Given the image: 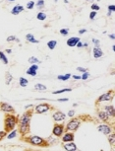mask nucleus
Listing matches in <instances>:
<instances>
[{
  "label": "nucleus",
  "instance_id": "f257e3e1",
  "mask_svg": "<svg viewBox=\"0 0 115 151\" xmlns=\"http://www.w3.org/2000/svg\"><path fill=\"white\" fill-rule=\"evenodd\" d=\"M31 119H32V113L26 112L21 116V118L18 120L19 122V131L21 134L26 135L30 132L31 128Z\"/></svg>",
  "mask_w": 115,
  "mask_h": 151
},
{
  "label": "nucleus",
  "instance_id": "f03ea898",
  "mask_svg": "<svg viewBox=\"0 0 115 151\" xmlns=\"http://www.w3.org/2000/svg\"><path fill=\"white\" fill-rule=\"evenodd\" d=\"M18 123V118L13 114H7L4 121V130L8 133L9 131L13 130Z\"/></svg>",
  "mask_w": 115,
  "mask_h": 151
},
{
  "label": "nucleus",
  "instance_id": "7ed1b4c3",
  "mask_svg": "<svg viewBox=\"0 0 115 151\" xmlns=\"http://www.w3.org/2000/svg\"><path fill=\"white\" fill-rule=\"evenodd\" d=\"M29 142H30L32 145L40 146V147H45V146H48V145H49L48 142H47L46 140H44L42 137L37 136V135H32V136H30Z\"/></svg>",
  "mask_w": 115,
  "mask_h": 151
},
{
  "label": "nucleus",
  "instance_id": "20e7f679",
  "mask_svg": "<svg viewBox=\"0 0 115 151\" xmlns=\"http://www.w3.org/2000/svg\"><path fill=\"white\" fill-rule=\"evenodd\" d=\"M80 124H81L80 119H73V120H71V121L67 123V125H66V130H67V131H71V132L76 131L77 129L80 128Z\"/></svg>",
  "mask_w": 115,
  "mask_h": 151
},
{
  "label": "nucleus",
  "instance_id": "39448f33",
  "mask_svg": "<svg viewBox=\"0 0 115 151\" xmlns=\"http://www.w3.org/2000/svg\"><path fill=\"white\" fill-rule=\"evenodd\" d=\"M51 109V106L47 103H43V104H40L35 106L34 108V112L36 113V114H44V113L48 112L49 110Z\"/></svg>",
  "mask_w": 115,
  "mask_h": 151
},
{
  "label": "nucleus",
  "instance_id": "423d86ee",
  "mask_svg": "<svg viewBox=\"0 0 115 151\" xmlns=\"http://www.w3.org/2000/svg\"><path fill=\"white\" fill-rule=\"evenodd\" d=\"M64 132V125L63 124H59L56 123L54 124V127L52 128V134L56 137H60Z\"/></svg>",
  "mask_w": 115,
  "mask_h": 151
},
{
  "label": "nucleus",
  "instance_id": "0eeeda50",
  "mask_svg": "<svg viewBox=\"0 0 115 151\" xmlns=\"http://www.w3.org/2000/svg\"><path fill=\"white\" fill-rule=\"evenodd\" d=\"M113 96H114V93L113 91H109L107 93H104L102 94L98 99H97V103L98 102H109V101H111L113 99Z\"/></svg>",
  "mask_w": 115,
  "mask_h": 151
},
{
  "label": "nucleus",
  "instance_id": "6e6552de",
  "mask_svg": "<svg viewBox=\"0 0 115 151\" xmlns=\"http://www.w3.org/2000/svg\"><path fill=\"white\" fill-rule=\"evenodd\" d=\"M0 110L4 113H6V114H13V113L15 112L14 108L8 103H1L0 104Z\"/></svg>",
  "mask_w": 115,
  "mask_h": 151
},
{
  "label": "nucleus",
  "instance_id": "1a4fd4ad",
  "mask_svg": "<svg viewBox=\"0 0 115 151\" xmlns=\"http://www.w3.org/2000/svg\"><path fill=\"white\" fill-rule=\"evenodd\" d=\"M52 118H53V121H54L55 122H61V121H65L66 115L64 114V113L60 112V111H57V112H55L54 114H53Z\"/></svg>",
  "mask_w": 115,
  "mask_h": 151
},
{
  "label": "nucleus",
  "instance_id": "9d476101",
  "mask_svg": "<svg viewBox=\"0 0 115 151\" xmlns=\"http://www.w3.org/2000/svg\"><path fill=\"white\" fill-rule=\"evenodd\" d=\"M97 130L101 133H103L104 135H107L110 132H112V128L108 124H99L97 127Z\"/></svg>",
  "mask_w": 115,
  "mask_h": 151
},
{
  "label": "nucleus",
  "instance_id": "9b49d317",
  "mask_svg": "<svg viewBox=\"0 0 115 151\" xmlns=\"http://www.w3.org/2000/svg\"><path fill=\"white\" fill-rule=\"evenodd\" d=\"M61 136H62V141H63V142L74 141V139H75L74 133L71 132V131H67V132H65V133H63Z\"/></svg>",
  "mask_w": 115,
  "mask_h": 151
},
{
  "label": "nucleus",
  "instance_id": "f8f14e48",
  "mask_svg": "<svg viewBox=\"0 0 115 151\" xmlns=\"http://www.w3.org/2000/svg\"><path fill=\"white\" fill-rule=\"evenodd\" d=\"M93 55L95 59L97 58H100L101 56H103V52L102 49L99 47V45H95L94 48H93Z\"/></svg>",
  "mask_w": 115,
  "mask_h": 151
},
{
  "label": "nucleus",
  "instance_id": "ddd939ff",
  "mask_svg": "<svg viewBox=\"0 0 115 151\" xmlns=\"http://www.w3.org/2000/svg\"><path fill=\"white\" fill-rule=\"evenodd\" d=\"M63 148L65 149L66 151H75L77 150L78 148H77V145L73 142V141H69V142H64L63 143Z\"/></svg>",
  "mask_w": 115,
  "mask_h": 151
},
{
  "label": "nucleus",
  "instance_id": "4468645a",
  "mask_svg": "<svg viewBox=\"0 0 115 151\" xmlns=\"http://www.w3.org/2000/svg\"><path fill=\"white\" fill-rule=\"evenodd\" d=\"M37 70H38V65L37 64H32L30 66V68L27 69L26 73H27L28 75H31V76H36Z\"/></svg>",
  "mask_w": 115,
  "mask_h": 151
},
{
  "label": "nucleus",
  "instance_id": "2eb2a0df",
  "mask_svg": "<svg viewBox=\"0 0 115 151\" xmlns=\"http://www.w3.org/2000/svg\"><path fill=\"white\" fill-rule=\"evenodd\" d=\"M79 41H81L79 37H71V38H69V39L67 40L66 44H67V45L73 47V46H76V45L78 44Z\"/></svg>",
  "mask_w": 115,
  "mask_h": 151
},
{
  "label": "nucleus",
  "instance_id": "dca6fc26",
  "mask_svg": "<svg viewBox=\"0 0 115 151\" xmlns=\"http://www.w3.org/2000/svg\"><path fill=\"white\" fill-rule=\"evenodd\" d=\"M25 9H24V6H22V5H15L14 7H13V9L11 10V14H13V15H18V14H20L21 12H23Z\"/></svg>",
  "mask_w": 115,
  "mask_h": 151
},
{
  "label": "nucleus",
  "instance_id": "f3484780",
  "mask_svg": "<svg viewBox=\"0 0 115 151\" xmlns=\"http://www.w3.org/2000/svg\"><path fill=\"white\" fill-rule=\"evenodd\" d=\"M97 115H98V118L101 121H109V116H108V114L105 111H98Z\"/></svg>",
  "mask_w": 115,
  "mask_h": 151
},
{
  "label": "nucleus",
  "instance_id": "a211bd4d",
  "mask_svg": "<svg viewBox=\"0 0 115 151\" xmlns=\"http://www.w3.org/2000/svg\"><path fill=\"white\" fill-rule=\"evenodd\" d=\"M104 111L107 113L109 117H111V118H114V116H115V110H114V106H112V105L105 106V107H104Z\"/></svg>",
  "mask_w": 115,
  "mask_h": 151
},
{
  "label": "nucleus",
  "instance_id": "6ab92c4d",
  "mask_svg": "<svg viewBox=\"0 0 115 151\" xmlns=\"http://www.w3.org/2000/svg\"><path fill=\"white\" fill-rule=\"evenodd\" d=\"M26 40H27L29 43H32V44H38L40 41H37L36 39H34V37L33 34H27L26 35Z\"/></svg>",
  "mask_w": 115,
  "mask_h": 151
},
{
  "label": "nucleus",
  "instance_id": "aec40b11",
  "mask_svg": "<svg viewBox=\"0 0 115 151\" xmlns=\"http://www.w3.org/2000/svg\"><path fill=\"white\" fill-rule=\"evenodd\" d=\"M71 77V74L70 73H66V74H64V75H58L57 76V79L58 80H61V81H67L69 80Z\"/></svg>",
  "mask_w": 115,
  "mask_h": 151
},
{
  "label": "nucleus",
  "instance_id": "412c9836",
  "mask_svg": "<svg viewBox=\"0 0 115 151\" xmlns=\"http://www.w3.org/2000/svg\"><path fill=\"white\" fill-rule=\"evenodd\" d=\"M5 83H6V85H9L11 82H12V80H13V76L11 75V73L9 72V71H7L6 73H5Z\"/></svg>",
  "mask_w": 115,
  "mask_h": 151
},
{
  "label": "nucleus",
  "instance_id": "4be33fe9",
  "mask_svg": "<svg viewBox=\"0 0 115 151\" xmlns=\"http://www.w3.org/2000/svg\"><path fill=\"white\" fill-rule=\"evenodd\" d=\"M34 89L37 90V91H46V86L43 85V84H41V83H37L34 85Z\"/></svg>",
  "mask_w": 115,
  "mask_h": 151
},
{
  "label": "nucleus",
  "instance_id": "5701e85b",
  "mask_svg": "<svg viewBox=\"0 0 115 151\" xmlns=\"http://www.w3.org/2000/svg\"><path fill=\"white\" fill-rule=\"evenodd\" d=\"M19 84H20V86H22V87H26V86L29 84V80H28L27 78H25V77H20V79H19Z\"/></svg>",
  "mask_w": 115,
  "mask_h": 151
},
{
  "label": "nucleus",
  "instance_id": "b1692460",
  "mask_svg": "<svg viewBox=\"0 0 115 151\" xmlns=\"http://www.w3.org/2000/svg\"><path fill=\"white\" fill-rule=\"evenodd\" d=\"M56 45H57V41H54V40L49 41V42L47 43V47H48L49 49H54V48L56 47Z\"/></svg>",
  "mask_w": 115,
  "mask_h": 151
},
{
  "label": "nucleus",
  "instance_id": "393cba45",
  "mask_svg": "<svg viewBox=\"0 0 115 151\" xmlns=\"http://www.w3.org/2000/svg\"><path fill=\"white\" fill-rule=\"evenodd\" d=\"M29 62L31 64H37V63H41V60L38 59V58H36L35 56H31L30 58H29Z\"/></svg>",
  "mask_w": 115,
  "mask_h": 151
},
{
  "label": "nucleus",
  "instance_id": "a878e982",
  "mask_svg": "<svg viewBox=\"0 0 115 151\" xmlns=\"http://www.w3.org/2000/svg\"><path fill=\"white\" fill-rule=\"evenodd\" d=\"M107 137H108V141H109V143L113 146L114 143H115V134L110 132L109 134H107Z\"/></svg>",
  "mask_w": 115,
  "mask_h": 151
},
{
  "label": "nucleus",
  "instance_id": "bb28decb",
  "mask_svg": "<svg viewBox=\"0 0 115 151\" xmlns=\"http://www.w3.org/2000/svg\"><path fill=\"white\" fill-rule=\"evenodd\" d=\"M0 60H1L4 64H8V58L3 52H0Z\"/></svg>",
  "mask_w": 115,
  "mask_h": 151
},
{
  "label": "nucleus",
  "instance_id": "cd10ccee",
  "mask_svg": "<svg viewBox=\"0 0 115 151\" xmlns=\"http://www.w3.org/2000/svg\"><path fill=\"white\" fill-rule=\"evenodd\" d=\"M46 17H47L46 14L43 13V12H40V13H37V15H36L37 20H40V21H44L46 19Z\"/></svg>",
  "mask_w": 115,
  "mask_h": 151
},
{
  "label": "nucleus",
  "instance_id": "c85d7f7f",
  "mask_svg": "<svg viewBox=\"0 0 115 151\" xmlns=\"http://www.w3.org/2000/svg\"><path fill=\"white\" fill-rule=\"evenodd\" d=\"M6 41H7L8 43H11V42H17V43H19V42H20L18 38H17L16 36H13V35H12V36H9L7 39H6Z\"/></svg>",
  "mask_w": 115,
  "mask_h": 151
},
{
  "label": "nucleus",
  "instance_id": "c756f323",
  "mask_svg": "<svg viewBox=\"0 0 115 151\" xmlns=\"http://www.w3.org/2000/svg\"><path fill=\"white\" fill-rule=\"evenodd\" d=\"M72 91V88H65V89H61V90H57V91H54L53 94L57 95V94H62V93H65V92H70Z\"/></svg>",
  "mask_w": 115,
  "mask_h": 151
},
{
  "label": "nucleus",
  "instance_id": "7c9ffc66",
  "mask_svg": "<svg viewBox=\"0 0 115 151\" xmlns=\"http://www.w3.org/2000/svg\"><path fill=\"white\" fill-rule=\"evenodd\" d=\"M113 12H115V5L114 4H111V5H108V12H107V16L109 17Z\"/></svg>",
  "mask_w": 115,
  "mask_h": 151
},
{
  "label": "nucleus",
  "instance_id": "2f4dec72",
  "mask_svg": "<svg viewBox=\"0 0 115 151\" xmlns=\"http://www.w3.org/2000/svg\"><path fill=\"white\" fill-rule=\"evenodd\" d=\"M16 135H17V130H16V129H13V130H11V132L7 135V138H8V139H12V138L16 137Z\"/></svg>",
  "mask_w": 115,
  "mask_h": 151
},
{
  "label": "nucleus",
  "instance_id": "473e14b6",
  "mask_svg": "<svg viewBox=\"0 0 115 151\" xmlns=\"http://www.w3.org/2000/svg\"><path fill=\"white\" fill-rule=\"evenodd\" d=\"M34 5H35V3L34 1H29L27 3V5H26V7H27V9H29V10H32L34 7Z\"/></svg>",
  "mask_w": 115,
  "mask_h": 151
},
{
  "label": "nucleus",
  "instance_id": "72a5a7b5",
  "mask_svg": "<svg viewBox=\"0 0 115 151\" xmlns=\"http://www.w3.org/2000/svg\"><path fill=\"white\" fill-rule=\"evenodd\" d=\"M59 33H60L62 36L65 37V36H67V35L69 34V29H67V28H66V29H61Z\"/></svg>",
  "mask_w": 115,
  "mask_h": 151
},
{
  "label": "nucleus",
  "instance_id": "f704fd0d",
  "mask_svg": "<svg viewBox=\"0 0 115 151\" xmlns=\"http://www.w3.org/2000/svg\"><path fill=\"white\" fill-rule=\"evenodd\" d=\"M44 3H45V2H44V0H38L35 5H36L38 8H42V7L44 6Z\"/></svg>",
  "mask_w": 115,
  "mask_h": 151
},
{
  "label": "nucleus",
  "instance_id": "c9c22d12",
  "mask_svg": "<svg viewBox=\"0 0 115 151\" xmlns=\"http://www.w3.org/2000/svg\"><path fill=\"white\" fill-rule=\"evenodd\" d=\"M91 8H92L93 11H98V10H100V7L97 4H95V3H93L92 6H91Z\"/></svg>",
  "mask_w": 115,
  "mask_h": 151
},
{
  "label": "nucleus",
  "instance_id": "e433bc0d",
  "mask_svg": "<svg viewBox=\"0 0 115 151\" xmlns=\"http://www.w3.org/2000/svg\"><path fill=\"white\" fill-rule=\"evenodd\" d=\"M88 76H89V73H88V71H87V72H84L83 75L81 76V79H82V80H87V79L88 78Z\"/></svg>",
  "mask_w": 115,
  "mask_h": 151
},
{
  "label": "nucleus",
  "instance_id": "4c0bfd02",
  "mask_svg": "<svg viewBox=\"0 0 115 151\" xmlns=\"http://www.w3.org/2000/svg\"><path fill=\"white\" fill-rule=\"evenodd\" d=\"M96 16V11H92L91 13H89V19L91 20H94Z\"/></svg>",
  "mask_w": 115,
  "mask_h": 151
},
{
  "label": "nucleus",
  "instance_id": "58836bf2",
  "mask_svg": "<svg viewBox=\"0 0 115 151\" xmlns=\"http://www.w3.org/2000/svg\"><path fill=\"white\" fill-rule=\"evenodd\" d=\"M7 135V132L5 131V130H3V131H0V140H2L3 138L5 137Z\"/></svg>",
  "mask_w": 115,
  "mask_h": 151
},
{
  "label": "nucleus",
  "instance_id": "ea45409f",
  "mask_svg": "<svg viewBox=\"0 0 115 151\" xmlns=\"http://www.w3.org/2000/svg\"><path fill=\"white\" fill-rule=\"evenodd\" d=\"M74 116H75V111L71 110V111H69V112H68V117H70V118H73Z\"/></svg>",
  "mask_w": 115,
  "mask_h": 151
},
{
  "label": "nucleus",
  "instance_id": "a19ab883",
  "mask_svg": "<svg viewBox=\"0 0 115 151\" xmlns=\"http://www.w3.org/2000/svg\"><path fill=\"white\" fill-rule=\"evenodd\" d=\"M93 43L95 44V45H100V42L97 39H93Z\"/></svg>",
  "mask_w": 115,
  "mask_h": 151
},
{
  "label": "nucleus",
  "instance_id": "79ce46f5",
  "mask_svg": "<svg viewBox=\"0 0 115 151\" xmlns=\"http://www.w3.org/2000/svg\"><path fill=\"white\" fill-rule=\"evenodd\" d=\"M77 70H78V71H81V72H83V73L88 71L87 68H83V67H77Z\"/></svg>",
  "mask_w": 115,
  "mask_h": 151
},
{
  "label": "nucleus",
  "instance_id": "37998d69",
  "mask_svg": "<svg viewBox=\"0 0 115 151\" xmlns=\"http://www.w3.org/2000/svg\"><path fill=\"white\" fill-rule=\"evenodd\" d=\"M57 101L58 102H67L68 99L67 98H59V99H57Z\"/></svg>",
  "mask_w": 115,
  "mask_h": 151
},
{
  "label": "nucleus",
  "instance_id": "c03bdc74",
  "mask_svg": "<svg viewBox=\"0 0 115 151\" xmlns=\"http://www.w3.org/2000/svg\"><path fill=\"white\" fill-rule=\"evenodd\" d=\"M76 45H77V47H78V48H81V47L83 46V43H82L81 41H79V42H78V44H77Z\"/></svg>",
  "mask_w": 115,
  "mask_h": 151
},
{
  "label": "nucleus",
  "instance_id": "a18cd8bd",
  "mask_svg": "<svg viewBox=\"0 0 115 151\" xmlns=\"http://www.w3.org/2000/svg\"><path fill=\"white\" fill-rule=\"evenodd\" d=\"M85 33H87V29H80L79 30V34H81V35H83Z\"/></svg>",
  "mask_w": 115,
  "mask_h": 151
},
{
  "label": "nucleus",
  "instance_id": "49530a36",
  "mask_svg": "<svg viewBox=\"0 0 115 151\" xmlns=\"http://www.w3.org/2000/svg\"><path fill=\"white\" fill-rule=\"evenodd\" d=\"M75 80H80L81 79V76H79V75H73V76H72Z\"/></svg>",
  "mask_w": 115,
  "mask_h": 151
},
{
  "label": "nucleus",
  "instance_id": "de8ad7c7",
  "mask_svg": "<svg viewBox=\"0 0 115 151\" xmlns=\"http://www.w3.org/2000/svg\"><path fill=\"white\" fill-rule=\"evenodd\" d=\"M108 37L110 38V39H111V40H114V39H115V36H114V34H110V35H109Z\"/></svg>",
  "mask_w": 115,
  "mask_h": 151
},
{
  "label": "nucleus",
  "instance_id": "09e8293b",
  "mask_svg": "<svg viewBox=\"0 0 115 151\" xmlns=\"http://www.w3.org/2000/svg\"><path fill=\"white\" fill-rule=\"evenodd\" d=\"M6 53H12V50L11 49H6Z\"/></svg>",
  "mask_w": 115,
  "mask_h": 151
},
{
  "label": "nucleus",
  "instance_id": "8fccbe9b",
  "mask_svg": "<svg viewBox=\"0 0 115 151\" xmlns=\"http://www.w3.org/2000/svg\"><path fill=\"white\" fill-rule=\"evenodd\" d=\"M88 45V43H85V44H83V46H85V47H87Z\"/></svg>",
  "mask_w": 115,
  "mask_h": 151
},
{
  "label": "nucleus",
  "instance_id": "3c124183",
  "mask_svg": "<svg viewBox=\"0 0 115 151\" xmlns=\"http://www.w3.org/2000/svg\"><path fill=\"white\" fill-rule=\"evenodd\" d=\"M31 107H33V105H28V106H26L25 108H26V109H29V108H31Z\"/></svg>",
  "mask_w": 115,
  "mask_h": 151
},
{
  "label": "nucleus",
  "instance_id": "603ef678",
  "mask_svg": "<svg viewBox=\"0 0 115 151\" xmlns=\"http://www.w3.org/2000/svg\"><path fill=\"white\" fill-rule=\"evenodd\" d=\"M112 50H113V52H115V45H112Z\"/></svg>",
  "mask_w": 115,
  "mask_h": 151
},
{
  "label": "nucleus",
  "instance_id": "864d4df0",
  "mask_svg": "<svg viewBox=\"0 0 115 151\" xmlns=\"http://www.w3.org/2000/svg\"><path fill=\"white\" fill-rule=\"evenodd\" d=\"M86 1H88V2H94L95 0H86Z\"/></svg>",
  "mask_w": 115,
  "mask_h": 151
},
{
  "label": "nucleus",
  "instance_id": "5fc2aeb1",
  "mask_svg": "<svg viewBox=\"0 0 115 151\" xmlns=\"http://www.w3.org/2000/svg\"><path fill=\"white\" fill-rule=\"evenodd\" d=\"M69 1H68V0H64V3H65V4H67Z\"/></svg>",
  "mask_w": 115,
  "mask_h": 151
},
{
  "label": "nucleus",
  "instance_id": "6e6d98bb",
  "mask_svg": "<svg viewBox=\"0 0 115 151\" xmlns=\"http://www.w3.org/2000/svg\"><path fill=\"white\" fill-rule=\"evenodd\" d=\"M8 1H10V2H12V1H15V0H8Z\"/></svg>",
  "mask_w": 115,
  "mask_h": 151
},
{
  "label": "nucleus",
  "instance_id": "4d7b16f0",
  "mask_svg": "<svg viewBox=\"0 0 115 151\" xmlns=\"http://www.w3.org/2000/svg\"><path fill=\"white\" fill-rule=\"evenodd\" d=\"M57 1H58V0H55V2H57Z\"/></svg>",
  "mask_w": 115,
  "mask_h": 151
},
{
  "label": "nucleus",
  "instance_id": "13d9d810",
  "mask_svg": "<svg viewBox=\"0 0 115 151\" xmlns=\"http://www.w3.org/2000/svg\"><path fill=\"white\" fill-rule=\"evenodd\" d=\"M96 1H100V0H96Z\"/></svg>",
  "mask_w": 115,
  "mask_h": 151
}]
</instances>
